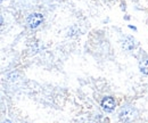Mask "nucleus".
<instances>
[{
  "label": "nucleus",
  "mask_w": 148,
  "mask_h": 123,
  "mask_svg": "<svg viewBox=\"0 0 148 123\" xmlns=\"http://www.w3.org/2000/svg\"><path fill=\"white\" fill-rule=\"evenodd\" d=\"M137 109L131 107V106H124L122 107V109L120 111V114H119V118L122 122L125 123H131L132 121H134L137 119Z\"/></svg>",
  "instance_id": "nucleus-1"
},
{
  "label": "nucleus",
  "mask_w": 148,
  "mask_h": 123,
  "mask_svg": "<svg viewBox=\"0 0 148 123\" xmlns=\"http://www.w3.org/2000/svg\"><path fill=\"white\" fill-rule=\"evenodd\" d=\"M42 22H43V15L40 14V13L31 14V15L27 17V24H29V26H30L31 29L38 27Z\"/></svg>",
  "instance_id": "nucleus-2"
},
{
  "label": "nucleus",
  "mask_w": 148,
  "mask_h": 123,
  "mask_svg": "<svg viewBox=\"0 0 148 123\" xmlns=\"http://www.w3.org/2000/svg\"><path fill=\"white\" fill-rule=\"evenodd\" d=\"M101 108L105 112H112L115 108V100L113 97H105L101 100Z\"/></svg>",
  "instance_id": "nucleus-3"
},
{
  "label": "nucleus",
  "mask_w": 148,
  "mask_h": 123,
  "mask_svg": "<svg viewBox=\"0 0 148 123\" xmlns=\"http://www.w3.org/2000/svg\"><path fill=\"white\" fill-rule=\"evenodd\" d=\"M122 47H123L124 50L131 52L134 48V39L132 36H130V35H127L122 41Z\"/></svg>",
  "instance_id": "nucleus-4"
},
{
  "label": "nucleus",
  "mask_w": 148,
  "mask_h": 123,
  "mask_svg": "<svg viewBox=\"0 0 148 123\" xmlns=\"http://www.w3.org/2000/svg\"><path fill=\"white\" fill-rule=\"evenodd\" d=\"M139 69H140V71H141L144 74H147L148 75V58L145 59V60H143V62H140Z\"/></svg>",
  "instance_id": "nucleus-5"
},
{
  "label": "nucleus",
  "mask_w": 148,
  "mask_h": 123,
  "mask_svg": "<svg viewBox=\"0 0 148 123\" xmlns=\"http://www.w3.org/2000/svg\"><path fill=\"white\" fill-rule=\"evenodd\" d=\"M129 27L130 29H132V30H134V31H137V29H136L134 26H132V25H129Z\"/></svg>",
  "instance_id": "nucleus-6"
},
{
  "label": "nucleus",
  "mask_w": 148,
  "mask_h": 123,
  "mask_svg": "<svg viewBox=\"0 0 148 123\" xmlns=\"http://www.w3.org/2000/svg\"><path fill=\"white\" fill-rule=\"evenodd\" d=\"M2 123H12V122H10V121H8V120H6V121H3Z\"/></svg>",
  "instance_id": "nucleus-7"
},
{
  "label": "nucleus",
  "mask_w": 148,
  "mask_h": 123,
  "mask_svg": "<svg viewBox=\"0 0 148 123\" xmlns=\"http://www.w3.org/2000/svg\"><path fill=\"white\" fill-rule=\"evenodd\" d=\"M90 123H97V122H96V121H91Z\"/></svg>",
  "instance_id": "nucleus-8"
}]
</instances>
